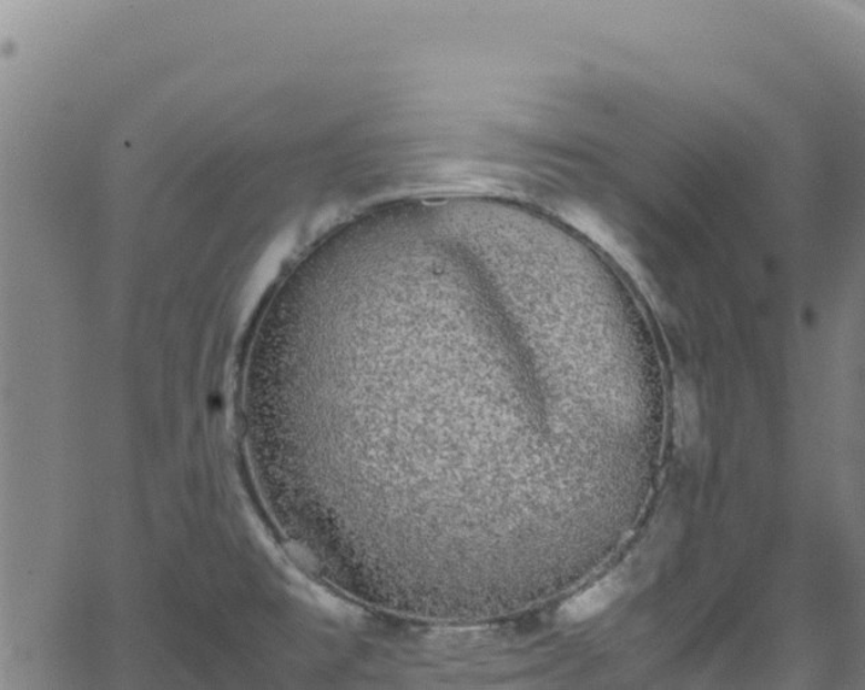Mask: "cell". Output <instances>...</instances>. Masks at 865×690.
<instances>
[{
	"instance_id": "obj_1",
	"label": "cell",
	"mask_w": 865,
	"mask_h": 690,
	"mask_svg": "<svg viewBox=\"0 0 865 690\" xmlns=\"http://www.w3.org/2000/svg\"><path fill=\"white\" fill-rule=\"evenodd\" d=\"M622 584L617 577L604 578L593 585L592 588L583 590L582 593L574 596L566 601L560 608V616L570 622H582L587 619L598 616L604 611L621 593Z\"/></svg>"
}]
</instances>
